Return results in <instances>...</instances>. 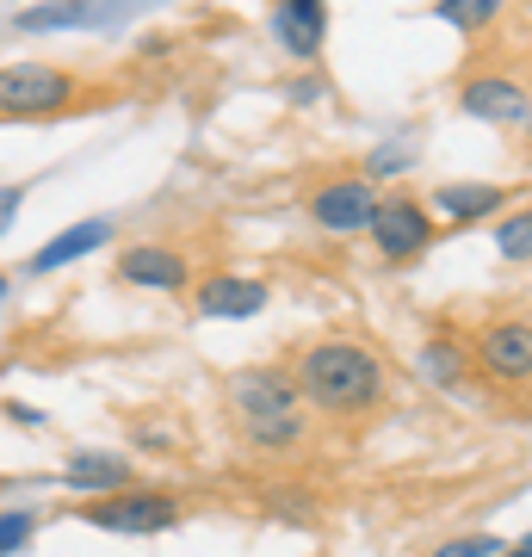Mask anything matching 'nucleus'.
Listing matches in <instances>:
<instances>
[{"mask_svg": "<svg viewBox=\"0 0 532 557\" xmlns=\"http://www.w3.org/2000/svg\"><path fill=\"white\" fill-rule=\"evenodd\" d=\"M409 161H415V137H396V143H378L372 156L359 161V174L378 186V180H396L403 168H409Z\"/></svg>", "mask_w": 532, "mask_h": 557, "instance_id": "18", "label": "nucleus"}, {"mask_svg": "<svg viewBox=\"0 0 532 557\" xmlns=\"http://www.w3.org/2000/svg\"><path fill=\"white\" fill-rule=\"evenodd\" d=\"M428 211H434L440 230H477V223L508 211V186H495V180H446V186H434Z\"/></svg>", "mask_w": 532, "mask_h": 557, "instance_id": "12", "label": "nucleus"}, {"mask_svg": "<svg viewBox=\"0 0 532 557\" xmlns=\"http://www.w3.org/2000/svg\"><path fill=\"white\" fill-rule=\"evenodd\" d=\"M502 557H532V539H514V545H508Z\"/></svg>", "mask_w": 532, "mask_h": 557, "instance_id": "25", "label": "nucleus"}, {"mask_svg": "<svg viewBox=\"0 0 532 557\" xmlns=\"http://www.w3.org/2000/svg\"><path fill=\"white\" fill-rule=\"evenodd\" d=\"M273 44L297 62H316L329 44V0H273Z\"/></svg>", "mask_w": 532, "mask_h": 557, "instance_id": "13", "label": "nucleus"}, {"mask_svg": "<svg viewBox=\"0 0 532 557\" xmlns=\"http://www.w3.org/2000/svg\"><path fill=\"white\" fill-rule=\"evenodd\" d=\"M25 180H13V186H0V242L13 236V223H20V211H25Z\"/></svg>", "mask_w": 532, "mask_h": 557, "instance_id": "22", "label": "nucleus"}, {"mask_svg": "<svg viewBox=\"0 0 532 557\" xmlns=\"http://www.w3.org/2000/svg\"><path fill=\"white\" fill-rule=\"evenodd\" d=\"M495 248H502L514 267H527V260H532V218L520 211V205H514L508 218H502V230H495Z\"/></svg>", "mask_w": 532, "mask_h": 557, "instance_id": "19", "label": "nucleus"}, {"mask_svg": "<svg viewBox=\"0 0 532 557\" xmlns=\"http://www.w3.org/2000/svg\"><path fill=\"white\" fill-rule=\"evenodd\" d=\"M285 372H292L297 397L310 403L316 416L347 421V428L372 421L391 403V366H384V354L366 347V341H354V335L304 341Z\"/></svg>", "mask_w": 532, "mask_h": 557, "instance_id": "1", "label": "nucleus"}, {"mask_svg": "<svg viewBox=\"0 0 532 557\" xmlns=\"http://www.w3.org/2000/svg\"><path fill=\"white\" fill-rule=\"evenodd\" d=\"M495 552H502V539H495V533H465V539L434 545V557H495Z\"/></svg>", "mask_w": 532, "mask_h": 557, "instance_id": "21", "label": "nucleus"}, {"mask_svg": "<svg viewBox=\"0 0 532 557\" xmlns=\"http://www.w3.org/2000/svg\"><path fill=\"white\" fill-rule=\"evenodd\" d=\"M32 539H38V515L32 508H0V557L25 552Z\"/></svg>", "mask_w": 532, "mask_h": 557, "instance_id": "20", "label": "nucleus"}, {"mask_svg": "<svg viewBox=\"0 0 532 557\" xmlns=\"http://www.w3.org/2000/svg\"><path fill=\"white\" fill-rule=\"evenodd\" d=\"M62 490L81 502L94 496H119V490H131L137 483V458L131 453H112V446H81V453L62 458Z\"/></svg>", "mask_w": 532, "mask_h": 557, "instance_id": "11", "label": "nucleus"}, {"mask_svg": "<svg viewBox=\"0 0 532 557\" xmlns=\"http://www.w3.org/2000/svg\"><path fill=\"white\" fill-rule=\"evenodd\" d=\"M94 20H106V7H94V0H44V7H25L13 32H69V25H94Z\"/></svg>", "mask_w": 532, "mask_h": 557, "instance_id": "17", "label": "nucleus"}, {"mask_svg": "<svg viewBox=\"0 0 532 557\" xmlns=\"http://www.w3.org/2000/svg\"><path fill=\"white\" fill-rule=\"evenodd\" d=\"M87 527H99V533H124V539H149V533H174L180 520H186V508H180V496H168V490H143V483H131V490H119V496H94L75 508Z\"/></svg>", "mask_w": 532, "mask_h": 557, "instance_id": "6", "label": "nucleus"}, {"mask_svg": "<svg viewBox=\"0 0 532 557\" xmlns=\"http://www.w3.org/2000/svg\"><path fill=\"white\" fill-rule=\"evenodd\" d=\"M193 310L205 322H248L273 304V285L260 273H236V267H218V273H198L193 278Z\"/></svg>", "mask_w": 532, "mask_h": 557, "instance_id": "9", "label": "nucleus"}, {"mask_svg": "<svg viewBox=\"0 0 532 557\" xmlns=\"http://www.w3.org/2000/svg\"><path fill=\"white\" fill-rule=\"evenodd\" d=\"M514 0H434L428 13H434L440 25H453L458 38H490L495 25L508 20Z\"/></svg>", "mask_w": 532, "mask_h": 557, "instance_id": "16", "label": "nucleus"}, {"mask_svg": "<svg viewBox=\"0 0 532 557\" xmlns=\"http://www.w3.org/2000/svg\"><path fill=\"white\" fill-rule=\"evenodd\" d=\"M0 490H7V478H0Z\"/></svg>", "mask_w": 532, "mask_h": 557, "instance_id": "28", "label": "nucleus"}, {"mask_svg": "<svg viewBox=\"0 0 532 557\" xmlns=\"http://www.w3.org/2000/svg\"><path fill=\"white\" fill-rule=\"evenodd\" d=\"M322 100H329V81L316 75V69L292 81V106H322Z\"/></svg>", "mask_w": 532, "mask_h": 557, "instance_id": "23", "label": "nucleus"}, {"mask_svg": "<svg viewBox=\"0 0 532 557\" xmlns=\"http://www.w3.org/2000/svg\"><path fill=\"white\" fill-rule=\"evenodd\" d=\"M458 112L477 124H495V131H520L532 119V94H527V75L495 62V69H471L458 81Z\"/></svg>", "mask_w": 532, "mask_h": 557, "instance_id": "7", "label": "nucleus"}, {"mask_svg": "<svg viewBox=\"0 0 532 557\" xmlns=\"http://www.w3.org/2000/svg\"><path fill=\"white\" fill-rule=\"evenodd\" d=\"M112 273H119L124 285H137V292H161V298H186L193 278H198L186 248H174V242H131Z\"/></svg>", "mask_w": 532, "mask_h": 557, "instance_id": "10", "label": "nucleus"}, {"mask_svg": "<svg viewBox=\"0 0 532 557\" xmlns=\"http://www.w3.org/2000/svg\"><path fill=\"white\" fill-rule=\"evenodd\" d=\"M366 242H372V255L384 267H415L440 242V223L428 211V199H415V193H378Z\"/></svg>", "mask_w": 532, "mask_h": 557, "instance_id": "5", "label": "nucleus"}, {"mask_svg": "<svg viewBox=\"0 0 532 557\" xmlns=\"http://www.w3.org/2000/svg\"><path fill=\"white\" fill-rule=\"evenodd\" d=\"M94 7H106V13H112V0H94Z\"/></svg>", "mask_w": 532, "mask_h": 557, "instance_id": "27", "label": "nucleus"}, {"mask_svg": "<svg viewBox=\"0 0 532 557\" xmlns=\"http://www.w3.org/2000/svg\"><path fill=\"white\" fill-rule=\"evenodd\" d=\"M7 421H20V428H44V409H32V403H7Z\"/></svg>", "mask_w": 532, "mask_h": 557, "instance_id": "24", "label": "nucleus"}, {"mask_svg": "<svg viewBox=\"0 0 532 557\" xmlns=\"http://www.w3.org/2000/svg\"><path fill=\"white\" fill-rule=\"evenodd\" d=\"M415 372L434 384V391H458V384H471V347L458 335H428L421 354H415Z\"/></svg>", "mask_w": 532, "mask_h": 557, "instance_id": "15", "label": "nucleus"}, {"mask_svg": "<svg viewBox=\"0 0 532 557\" xmlns=\"http://www.w3.org/2000/svg\"><path fill=\"white\" fill-rule=\"evenodd\" d=\"M106 94L87 87V75L62 69V62H0V119L7 124H38V119H75L87 106H99Z\"/></svg>", "mask_w": 532, "mask_h": 557, "instance_id": "3", "label": "nucleus"}, {"mask_svg": "<svg viewBox=\"0 0 532 557\" xmlns=\"http://www.w3.org/2000/svg\"><path fill=\"white\" fill-rule=\"evenodd\" d=\"M230 421L242 446L260 458H297L310 446V403L297 397L285 366H242L230 372Z\"/></svg>", "mask_w": 532, "mask_h": 557, "instance_id": "2", "label": "nucleus"}, {"mask_svg": "<svg viewBox=\"0 0 532 557\" xmlns=\"http://www.w3.org/2000/svg\"><path fill=\"white\" fill-rule=\"evenodd\" d=\"M112 230H119L112 218H81V223H69V230H57V236H50V242L38 248V255L25 260V273H32V278L62 273V267H75V260L99 255V248L112 242Z\"/></svg>", "mask_w": 532, "mask_h": 557, "instance_id": "14", "label": "nucleus"}, {"mask_svg": "<svg viewBox=\"0 0 532 557\" xmlns=\"http://www.w3.org/2000/svg\"><path fill=\"white\" fill-rule=\"evenodd\" d=\"M471 372L495 391H527L532 379V317L527 310H495L490 322H477L471 341Z\"/></svg>", "mask_w": 532, "mask_h": 557, "instance_id": "4", "label": "nucleus"}, {"mask_svg": "<svg viewBox=\"0 0 532 557\" xmlns=\"http://www.w3.org/2000/svg\"><path fill=\"white\" fill-rule=\"evenodd\" d=\"M7 292H13V273H0V304H7Z\"/></svg>", "mask_w": 532, "mask_h": 557, "instance_id": "26", "label": "nucleus"}, {"mask_svg": "<svg viewBox=\"0 0 532 557\" xmlns=\"http://www.w3.org/2000/svg\"><path fill=\"white\" fill-rule=\"evenodd\" d=\"M304 205H310V223L322 230V236L347 242V236H366V223H372V205H378V186L354 168V174L316 180Z\"/></svg>", "mask_w": 532, "mask_h": 557, "instance_id": "8", "label": "nucleus"}]
</instances>
